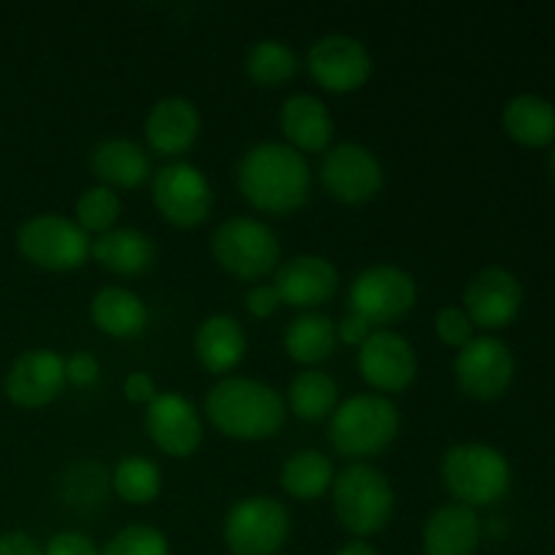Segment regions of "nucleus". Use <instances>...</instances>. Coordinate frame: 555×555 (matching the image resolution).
I'll list each match as a JSON object with an SVG mask.
<instances>
[{
  "mask_svg": "<svg viewBox=\"0 0 555 555\" xmlns=\"http://www.w3.org/2000/svg\"><path fill=\"white\" fill-rule=\"evenodd\" d=\"M238 193L263 215H291L312 193V171L301 152L280 141L249 146L236 166Z\"/></svg>",
  "mask_w": 555,
  "mask_h": 555,
  "instance_id": "f257e3e1",
  "label": "nucleus"
},
{
  "mask_svg": "<svg viewBox=\"0 0 555 555\" xmlns=\"http://www.w3.org/2000/svg\"><path fill=\"white\" fill-rule=\"evenodd\" d=\"M206 417L222 437L263 442L285 426V401L260 379L228 377L206 396Z\"/></svg>",
  "mask_w": 555,
  "mask_h": 555,
  "instance_id": "f03ea898",
  "label": "nucleus"
},
{
  "mask_svg": "<svg viewBox=\"0 0 555 555\" xmlns=\"http://www.w3.org/2000/svg\"><path fill=\"white\" fill-rule=\"evenodd\" d=\"M399 406L383 393H358L341 401L331 415V448L341 459L363 461L379 455L399 437Z\"/></svg>",
  "mask_w": 555,
  "mask_h": 555,
  "instance_id": "7ed1b4c3",
  "label": "nucleus"
},
{
  "mask_svg": "<svg viewBox=\"0 0 555 555\" xmlns=\"http://www.w3.org/2000/svg\"><path fill=\"white\" fill-rule=\"evenodd\" d=\"M334 513L341 529L358 540L379 534L393 515V486L379 469L369 464L347 466L331 486Z\"/></svg>",
  "mask_w": 555,
  "mask_h": 555,
  "instance_id": "20e7f679",
  "label": "nucleus"
},
{
  "mask_svg": "<svg viewBox=\"0 0 555 555\" xmlns=\"http://www.w3.org/2000/svg\"><path fill=\"white\" fill-rule=\"evenodd\" d=\"M442 482L466 507H488L507 496L513 469L502 450L482 442H461L444 453Z\"/></svg>",
  "mask_w": 555,
  "mask_h": 555,
  "instance_id": "39448f33",
  "label": "nucleus"
},
{
  "mask_svg": "<svg viewBox=\"0 0 555 555\" xmlns=\"http://www.w3.org/2000/svg\"><path fill=\"white\" fill-rule=\"evenodd\" d=\"M211 258L238 280H263L280 269L282 244L266 222L255 217H231L211 233Z\"/></svg>",
  "mask_w": 555,
  "mask_h": 555,
  "instance_id": "423d86ee",
  "label": "nucleus"
},
{
  "mask_svg": "<svg viewBox=\"0 0 555 555\" xmlns=\"http://www.w3.org/2000/svg\"><path fill=\"white\" fill-rule=\"evenodd\" d=\"M417 304V285L410 271L399 266H369L352 280L347 307L369 325H390L404 320Z\"/></svg>",
  "mask_w": 555,
  "mask_h": 555,
  "instance_id": "0eeeda50",
  "label": "nucleus"
},
{
  "mask_svg": "<svg viewBox=\"0 0 555 555\" xmlns=\"http://www.w3.org/2000/svg\"><path fill=\"white\" fill-rule=\"evenodd\" d=\"M22 258L47 271L81 269L90 258V236L63 215H38L16 231Z\"/></svg>",
  "mask_w": 555,
  "mask_h": 555,
  "instance_id": "6e6552de",
  "label": "nucleus"
},
{
  "mask_svg": "<svg viewBox=\"0 0 555 555\" xmlns=\"http://www.w3.org/2000/svg\"><path fill=\"white\" fill-rule=\"evenodd\" d=\"M222 537L233 555H276L291 537V513L271 496H247L225 515Z\"/></svg>",
  "mask_w": 555,
  "mask_h": 555,
  "instance_id": "1a4fd4ad",
  "label": "nucleus"
},
{
  "mask_svg": "<svg viewBox=\"0 0 555 555\" xmlns=\"http://www.w3.org/2000/svg\"><path fill=\"white\" fill-rule=\"evenodd\" d=\"M152 201L163 220L173 228H198L215 206V193L198 166L179 160L168 163L152 177Z\"/></svg>",
  "mask_w": 555,
  "mask_h": 555,
  "instance_id": "9d476101",
  "label": "nucleus"
},
{
  "mask_svg": "<svg viewBox=\"0 0 555 555\" xmlns=\"http://www.w3.org/2000/svg\"><path fill=\"white\" fill-rule=\"evenodd\" d=\"M320 182L334 201L358 206L377 198L385 184V171L379 157L369 146L345 141L325 152L320 163Z\"/></svg>",
  "mask_w": 555,
  "mask_h": 555,
  "instance_id": "9b49d317",
  "label": "nucleus"
},
{
  "mask_svg": "<svg viewBox=\"0 0 555 555\" xmlns=\"http://www.w3.org/2000/svg\"><path fill=\"white\" fill-rule=\"evenodd\" d=\"M515 358L496 336H475L455 358V383L461 393L477 401H493L513 385Z\"/></svg>",
  "mask_w": 555,
  "mask_h": 555,
  "instance_id": "f8f14e48",
  "label": "nucleus"
},
{
  "mask_svg": "<svg viewBox=\"0 0 555 555\" xmlns=\"http://www.w3.org/2000/svg\"><path fill=\"white\" fill-rule=\"evenodd\" d=\"M372 54L358 38L331 33L312 43L307 54V70L325 92L347 95L361 90L372 76Z\"/></svg>",
  "mask_w": 555,
  "mask_h": 555,
  "instance_id": "ddd939ff",
  "label": "nucleus"
},
{
  "mask_svg": "<svg viewBox=\"0 0 555 555\" xmlns=\"http://www.w3.org/2000/svg\"><path fill=\"white\" fill-rule=\"evenodd\" d=\"M358 372L383 396L404 393L417 377V356L404 336L379 328L358 347Z\"/></svg>",
  "mask_w": 555,
  "mask_h": 555,
  "instance_id": "4468645a",
  "label": "nucleus"
},
{
  "mask_svg": "<svg viewBox=\"0 0 555 555\" xmlns=\"http://www.w3.org/2000/svg\"><path fill=\"white\" fill-rule=\"evenodd\" d=\"M520 304H524L520 280L502 266L482 269L464 291V312L469 314L472 325L486 331L507 328L518 318Z\"/></svg>",
  "mask_w": 555,
  "mask_h": 555,
  "instance_id": "2eb2a0df",
  "label": "nucleus"
},
{
  "mask_svg": "<svg viewBox=\"0 0 555 555\" xmlns=\"http://www.w3.org/2000/svg\"><path fill=\"white\" fill-rule=\"evenodd\" d=\"M144 426L155 448L171 459H190L204 439V426L193 401L171 390L157 393V399L146 406Z\"/></svg>",
  "mask_w": 555,
  "mask_h": 555,
  "instance_id": "dca6fc26",
  "label": "nucleus"
},
{
  "mask_svg": "<svg viewBox=\"0 0 555 555\" xmlns=\"http://www.w3.org/2000/svg\"><path fill=\"white\" fill-rule=\"evenodd\" d=\"M65 388V358L54 350H27L5 374V396L22 410L47 406Z\"/></svg>",
  "mask_w": 555,
  "mask_h": 555,
  "instance_id": "f3484780",
  "label": "nucleus"
},
{
  "mask_svg": "<svg viewBox=\"0 0 555 555\" xmlns=\"http://www.w3.org/2000/svg\"><path fill=\"white\" fill-rule=\"evenodd\" d=\"M274 274V291L280 293V301L304 312L328 304L339 291V271L323 255H296L280 263Z\"/></svg>",
  "mask_w": 555,
  "mask_h": 555,
  "instance_id": "a211bd4d",
  "label": "nucleus"
},
{
  "mask_svg": "<svg viewBox=\"0 0 555 555\" xmlns=\"http://www.w3.org/2000/svg\"><path fill=\"white\" fill-rule=\"evenodd\" d=\"M201 133V114L188 98H163L150 108L144 119V135L152 152L179 157L190 152Z\"/></svg>",
  "mask_w": 555,
  "mask_h": 555,
  "instance_id": "6ab92c4d",
  "label": "nucleus"
},
{
  "mask_svg": "<svg viewBox=\"0 0 555 555\" xmlns=\"http://www.w3.org/2000/svg\"><path fill=\"white\" fill-rule=\"evenodd\" d=\"M280 128L287 146L296 152H328L334 139V117L318 95L296 92L280 108Z\"/></svg>",
  "mask_w": 555,
  "mask_h": 555,
  "instance_id": "aec40b11",
  "label": "nucleus"
},
{
  "mask_svg": "<svg viewBox=\"0 0 555 555\" xmlns=\"http://www.w3.org/2000/svg\"><path fill=\"white\" fill-rule=\"evenodd\" d=\"M90 168L103 188L135 190L150 179L152 163L141 144L130 139H106L95 144Z\"/></svg>",
  "mask_w": 555,
  "mask_h": 555,
  "instance_id": "412c9836",
  "label": "nucleus"
},
{
  "mask_svg": "<svg viewBox=\"0 0 555 555\" xmlns=\"http://www.w3.org/2000/svg\"><path fill=\"white\" fill-rule=\"evenodd\" d=\"M480 542V518L466 504H444L423 526L426 555H472Z\"/></svg>",
  "mask_w": 555,
  "mask_h": 555,
  "instance_id": "4be33fe9",
  "label": "nucleus"
},
{
  "mask_svg": "<svg viewBox=\"0 0 555 555\" xmlns=\"http://www.w3.org/2000/svg\"><path fill=\"white\" fill-rule=\"evenodd\" d=\"M247 334L231 314H211L195 331V356L209 374H228L244 361Z\"/></svg>",
  "mask_w": 555,
  "mask_h": 555,
  "instance_id": "5701e85b",
  "label": "nucleus"
},
{
  "mask_svg": "<svg viewBox=\"0 0 555 555\" xmlns=\"http://www.w3.org/2000/svg\"><path fill=\"white\" fill-rule=\"evenodd\" d=\"M90 318L98 325V331L114 336V339H130L146 331L150 323V309L139 293L128 287L108 285L92 296Z\"/></svg>",
  "mask_w": 555,
  "mask_h": 555,
  "instance_id": "b1692460",
  "label": "nucleus"
},
{
  "mask_svg": "<svg viewBox=\"0 0 555 555\" xmlns=\"http://www.w3.org/2000/svg\"><path fill=\"white\" fill-rule=\"evenodd\" d=\"M90 255L117 276H139L155 263V244L139 228H112L90 244Z\"/></svg>",
  "mask_w": 555,
  "mask_h": 555,
  "instance_id": "393cba45",
  "label": "nucleus"
},
{
  "mask_svg": "<svg viewBox=\"0 0 555 555\" xmlns=\"http://www.w3.org/2000/svg\"><path fill=\"white\" fill-rule=\"evenodd\" d=\"M285 350L301 366H320L328 361L336 350V323L328 314L320 312H304L287 323L285 336Z\"/></svg>",
  "mask_w": 555,
  "mask_h": 555,
  "instance_id": "a878e982",
  "label": "nucleus"
},
{
  "mask_svg": "<svg viewBox=\"0 0 555 555\" xmlns=\"http://www.w3.org/2000/svg\"><path fill=\"white\" fill-rule=\"evenodd\" d=\"M504 130L524 146H547L555 139V106L540 95H515L504 106Z\"/></svg>",
  "mask_w": 555,
  "mask_h": 555,
  "instance_id": "bb28decb",
  "label": "nucleus"
},
{
  "mask_svg": "<svg viewBox=\"0 0 555 555\" xmlns=\"http://www.w3.org/2000/svg\"><path fill=\"white\" fill-rule=\"evenodd\" d=\"M334 464L320 450H296L282 466V491L298 502H314L334 486Z\"/></svg>",
  "mask_w": 555,
  "mask_h": 555,
  "instance_id": "cd10ccee",
  "label": "nucleus"
},
{
  "mask_svg": "<svg viewBox=\"0 0 555 555\" xmlns=\"http://www.w3.org/2000/svg\"><path fill=\"white\" fill-rule=\"evenodd\" d=\"M287 401H291L293 415L307 423H320L334 415L336 404H339V388L323 369H304L293 377Z\"/></svg>",
  "mask_w": 555,
  "mask_h": 555,
  "instance_id": "c85d7f7f",
  "label": "nucleus"
},
{
  "mask_svg": "<svg viewBox=\"0 0 555 555\" xmlns=\"http://www.w3.org/2000/svg\"><path fill=\"white\" fill-rule=\"evenodd\" d=\"M247 76L258 87H282L298 74V54L293 52L291 43L280 41V38H263L255 43L247 54Z\"/></svg>",
  "mask_w": 555,
  "mask_h": 555,
  "instance_id": "c756f323",
  "label": "nucleus"
},
{
  "mask_svg": "<svg viewBox=\"0 0 555 555\" xmlns=\"http://www.w3.org/2000/svg\"><path fill=\"white\" fill-rule=\"evenodd\" d=\"M112 486L125 504H150L160 496L163 475L155 461L144 455H128L114 469Z\"/></svg>",
  "mask_w": 555,
  "mask_h": 555,
  "instance_id": "7c9ffc66",
  "label": "nucleus"
},
{
  "mask_svg": "<svg viewBox=\"0 0 555 555\" xmlns=\"http://www.w3.org/2000/svg\"><path fill=\"white\" fill-rule=\"evenodd\" d=\"M119 215H122V201H119L117 190L103 188V184H95V188L85 190L81 198L76 201V225L90 236V233H106L117 225Z\"/></svg>",
  "mask_w": 555,
  "mask_h": 555,
  "instance_id": "2f4dec72",
  "label": "nucleus"
},
{
  "mask_svg": "<svg viewBox=\"0 0 555 555\" xmlns=\"http://www.w3.org/2000/svg\"><path fill=\"white\" fill-rule=\"evenodd\" d=\"M101 555H168V540L155 526L133 524L119 529Z\"/></svg>",
  "mask_w": 555,
  "mask_h": 555,
  "instance_id": "473e14b6",
  "label": "nucleus"
},
{
  "mask_svg": "<svg viewBox=\"0 0 555 555\" xmlns=\"http://www.w3.org/2000/svg\"><path fill=\"white\" fill-rule=\"evenodd\" d=\"M434 331H437L439 341L448 347H461L469 345L475 339V325H472L469 314L464 312V307H444L439 309L437 320H434Z\"/></svg>",
  "mask_w": 555,
  "mask_h": 555,
  "instance_id": "72a5a7b5",
  "label": "nucleus"
},
{
  "mask_svg": "<svg viewBox=\"0 0 555 555\" xmlns=\"http://www.w3.org/2000/svg\"><path fill=\"white\" fill-rule=\"evenodd\" d=\"M43 555H101V551H98L95 542L87 534H79V531H60V534H54L47 542Z\"/></svg>",
  "mask_w": 555,
  "mask_h": 555,
  "instance_id": "f704fd0d",
  "label": "nucleus"
},
{
  "mask_svg": "<svg viewBox=\"0 0 555 555\" xmlns=\"http://www.w3.org/2000/svg\"><path fill=\"white\" fill-rule=\"evenodd\" d=\"M98 374H101V363H98V358L92 356V352L81 350L74 352L70 358H65V383L87 388V385L95 383Z\"/></svg>",
  "mask_w": 555,
  "mask_h": 555,
  "instance_id": "c9c22d12",
  "label": "nucleus"
},
{
  "mask_svg": "<svg viewBox=\"0 0 555 555\" xmlns=\"http://www.w3.org/2000/svg\"><path fill=\"white\" fill-rule=\"evenodd\" d=\"M122 393H125V399L130 401V404H146V406H150L152 401L157 399V385H155V379H152L146 372H130L128 377H125Z\"/></svg>",
  "mask_w": 555,
  "mask_h": 555,
  "instance_id": "e433bc0d",
  "label": "nucleus"
},
{
  "mask_svg": "<svg viewBox=\"0 0 555 555\" xmlns=\"http://www.w3.org/2000/svg\"><path fill=\"white\" fill-rule=\"evenodd\" d=\"M280 307L282 301H280V293L274 291V285H255L253 291L247 293V312L253 314V318L266 320L271 318Z\"/></svg>",
  "mask_w": 555,
  "mask_h": 555,
  "instance_id": "4c0bfd02",
  "label": "nucleus"
},
{
  "mask_svg": "<svg viewBox=\"0 0 555 555\" xmlns=\"http://www.w3.org/2000/svg\"><path fill=\"white\" fill-rule=\"evenodd\" d=\"M369 336H372V325L352 312H347L341 323L336 325V339L347 347H361Z\"/></svg>",
  "mask_w": 555,
  "mask_h": 555,
  "instance_id": "58836bf2",
  "label": "nucleus"
},
{
  "mask_svg": "<svg viewBox=\"0 0 555 555\" xmlns=\"http://www.w3.org/2000/svg\"><path fill=\"white\" fill-rule=\"evenodd\" d=\"M0 555H43V551L25 531H9L0 537Z\"/></svg>",
  "mask_w": 555,
  "mask_h": 555,
  "instance_id": "ea45409f",
  "label": "nucleus"
},
{
  "mask_svg": "<svg viewBox=\"0 0 555 555\" xmlns=\"http://www.w3.org/2000/svg\"><path fill=\"white\" fill-rule=\"evenodd\" d=\"M334 555H379V553L374 551V547L369 545V542L352 540V542H347V545H341Z\"/></svg>",
  "mask_w": 555,
  "mask_h": 555,
  "instance_id": "a19ab883",
  "label": "nucleus"
},
{
  "mask_svg": "<svg viewBox=\"0 0 555 555\" xmlns=\"http://www.w3.org/2000/svg\"><path fill=\"white\" fill-rule=\"evenodd\" d=\"M551 171H553V179H555V150H553V155H551Z\"/></svg>",
  "mask_w": 555,
  "mask_h": 555,
  "instance_id": "79ce46f5",
  "label": "nucleus"
}]
</instances>
